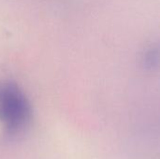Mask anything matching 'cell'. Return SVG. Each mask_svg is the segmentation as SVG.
<instances>
[{
	"mask_svg": "<svg viewBox=\"0 0 160 159\" xmlns=\"http://www.w3.org/2000/svg\"><path fill=\"white\" fill-rule=\"evenodd\" d=\"M32 120V108L20 86L10 81L0 82V123L9 138L23 134Z\"/></svg>",
	"mask_w": 160,
	"mask_h": 159,
	"instance_id": "6da1fadb",
	"label": "cell"
}]
</instances>
